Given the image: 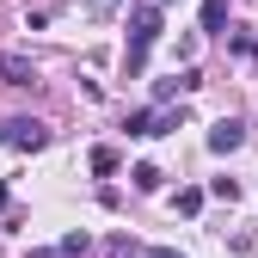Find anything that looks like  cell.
<instances>
[{
	"label": "cell",
	"mask_w": 258,
	"mask_h": 258,
	"mask_svg": "<svg viewBox=\"0 0 258 258\" xmlns=\"http://www.w3.org/2000/svg\"><path fill=\"white\" fill-rule=\"evenodd\" d=\"M160 25H166V7L160 0H142L129 13V43H123V74H142L148 68V49L160 43Z\"/></svg>",
	"instance_id": "1"
},
{
	"label": "cell",
	"mask_w": 258,
	"mask_h": 258,
	"mask_svg": "<svg viewBox=\"0 0 258 258\" xmlns=\"http://www.w3.org/2000/svg\"><path fill=\"white\" fill-rule=\"evenodd\" d=\"M0 142H7L13 154H37V148L49 142V129H43L37 117H7V123H0Z\"/></svg>",
	"instance_id": "2"
},
{
	"label": "cell",
	"mask_w": 258,
	"mask_h": 258,
	"mask_svg": "<svg viewBox=\"0 0 258 258\" xmlns=\"http://www.w3.org/2000/svg\"><path fill=\"white\" fill-rule=\"evenodd\" d=\"M240 142H246V123H240V117H221V123L209 129V148H215V154H234Z\"/></svg>",
	"instance_id": "3"
},
{
	"label": "cell",
	"mask_w": 258,
	"mask_h": 258,
	"mask_svg": "<svg viewBox=\"0 0 258 258\" xmlns=\"http://www.w3.org/2000/svg\"><path fill=\"white\" fill-rule=\"evenodd\" d=\"M0 80L7 86H37V68H31L25 55H0Z\"/></svg>",
	"instance_id": "4"
},
{
	"label": "cell",
	"mask_w": 258,
	"mask_h": 258,
	"mask_svg": "<svg viewBox=\"0 0 258 258\" xmlns=\"http://www.w3.org/2000/svg\"><path fill=\"white\" fill-rule=\"evenodd\" d=\"M86 166L99 172V178H111V172H117V148H92V154H86Z\"/></svg>",
	"instance_id": "5"
},
{
	"label": "cell",
	"mask_w": 258,
	"mask_h": 258,
	"mask_svg": "<svg viewBox=\"0 0 258 258\" xmlns=\"http://www.w3.org/2000/svg\"><path fill=\"white\" fill-rule=\"evenodd\" d=\"M228 25V0H203V31H221Z\"/></svg>",
	"instance_id": "6"
},
{
	"label": "cell",
	"mask_w": 258,
	"mask_h": 258,
	"mask_svg": "<svg viewBox=\"0 0 258 258\" xmlns=\"http://www.w3.org/2000/svg\"><path fill=\"white\" fill-rule=\"evenodd\" d=\"M129 178H136V190H160V166H148V160H142Z\"/></svg>",
	"instance_id": "7"
},
{
	"label": "cell",
	"mask_w": 258,
	"mask_h": 258,
	"mask_svg": "<svg viewBox=\"0 0 258 258\" xmlns=\"http://www.w3.org/2000/svg\"><path fill=\"white\" fill-rule=\"evenodd\" d=\"M172 209H178V215H197V209H203V190H178Z\"/></svg>",
	"instance_id": "8"
},
{
	"label": "cell",
	"mask_w": 258,
	"mask_h": 258,
	"mask_svg": "<svg viewBox=\"0 0 258 258\" xmlns=\"http://www.w3.org/2000/svg\"><path fill=\"white\" fill-rule=\"evenodd\" d=\"M86 246H92V240H86V234H68V240H61V246H55V252H61V258H80V252H86Z\"/></svg>",
	"instance_id": "9"
},
{
	"label": "cell",
	"mask_w": 258,
	"mask_h": 258,
	"mask_svg": "<svg viewBox=\"0 0 258 258\" xmlns=\"http://www.w3.org/2000/svg\"><path fill=\"white\" fill-rule=\"evenodd\" d=\"M209 197H221V203H234V197H240V184H234V178H215V184H209Z\"/></svg>",
	"instance_id": "10"
},
{
	"label": "cell",
	"mask_w": 258,
	"mask_h": 258,
	"mask_svg": "<svg viewBox=\"0 0 258 258\" xmlns=\"http://www.w3.org/2000/svg\"><path fill=\"white\" fill-rule=\"evenodd\" d=\"M148 258H178V252H172V246H154V252H148Z\"/></svg>",
	"instance_id": "11"
},
{
	"label": "cell",
	"mask_w": 258,
	"mask_h": 258,
	"mask_svg": "<svg viewBox=\"0 0 258 258\" xmlns=\"http://www.w3.org/2000/svg\"><path fill=\"white\" fill-rule=\"evenodd\" d=\"M7 197H13V190H7V184H0V209H7Z\"/></svg>",
	"instance_id": "12"
}]
</instances>
